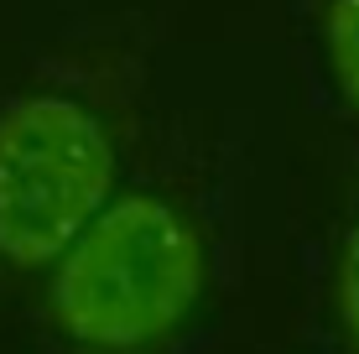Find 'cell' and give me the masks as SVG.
Returning a JSON list of instances; mask_svg holds the SVG:
<instances>
[{
    "instance_id": "1",
    "label": "cell",
    "mask_w": 359,
    "mask_h": 354,
    "mask_svg": "<svg viewBox=\"0 0 359 354\" xmlns=\"http://www.w3.org/2000/svg\"><path fill=\"white\" fill-rule=\"evenodd\" d=\"M203 282V245L162 193L104 203L53 261L47 308L68 344L89 354L151 349L188 318Z\"/></svg>"
},
{
    "instance_id": "2",
    "label": "cell",
    "mask_w": 359,
    "mask_h": 354,
    "mask_svg": "<svg viewBox=\"0 0 359 354\" xmlns=\"http://www.w3.org/2000/svg\"><path fill=\"white\" fill-rule=\"evenodd\" d=\"M115 136L104 115L63 89L0 104V266L42 271L73 245L115 188Z\"/></svg>"
},
{
    "instance_id": "3",
    "label": "cell",
    "mask_w": 359,
    "mask_h": 354,
    "mask_svg": "<svg viewBox=\"0 0 359 354\" xmlns=\"http://www.w3.org/2000/svg\"><path fill=\"white\" fill-rule=\"evenodd\" d=\"M323 42H328V63L339 73L344 100H349L354 115H359V0H328Z\"/></svg>"
},
{
    "instance_id": "4",
    "label": "cell",
    "mask_w": 359,
    "mask_h": 354,
    "mask_svg": "<svg viewBox=\"0 0 359 354\" xmlns=\"http://www.w3.org/2000/svg\"><path fill=\"white\" fill-rule=\"evenodd\" d=\"M339 308H344V328H349L354 349H359V224L344 240V261H339Z\"/></svg>"
}]
</instances>
